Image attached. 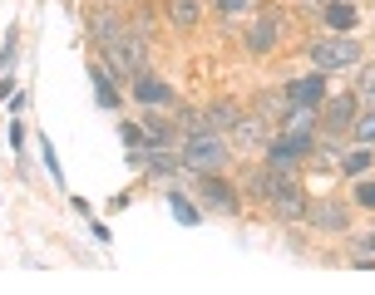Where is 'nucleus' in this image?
Instances as JSON below:
<instances>
[{
    "label": "nucleus",
    "mask_w": 375,
    "mask_h": 295,
    "mask_svg": "<svg viewBox=\"0 0 375 295\" xmlns=\"http://www.w3.org/2000/svg\"><path fill=\"white\" fill-rule=\"evenodd\" d=\"M306 221L321 226V231H350V207L346 202H306Z\"/></svg>",
    "instance_id": "nucleus-9"
},
{
    "label": "nucleus",
    "mask_w": 375,
    "mask_h": 295,
    "mask_svg": "<svg viewBox=\"0 0 375 295\" xmlns=\"http://www.w3.org/2000/svg\"><path fill=\"white\" fill-rule=\"evenodd\" d=\"M277 40H282V11H257L252 15V25H247V50L252 55H267V50H277Z\"/></svg>",
    "instance_id": "nucleus-6"
},
{
    "label": "nucleus",
    "mask_w": 375,
    "mask_h": 295,
    "mask_svg": "<svg viewBox=\"0 0 375 295\" xmlns=\"http://www.w3.org/2000/svg\"><path fill=\"white\" fill-rule=\"evenodd\" d=\"M133 99H138L143 109H148V104H153V109H163V104H173V89H168L158 74L138 69V74H133Z\"/></svg>",
    "instance_id": "nucleus-13"
},
{
    "label": "nucleus",
    "mask_w": 375,
    "mask_h": 295,
    "mask_svg": "<svg viewBox=\"0 0 375 295\" xmlns=\"http://www.w3.org/2000/svg\"><path fill=\"white\" fill-rule=\"evenodd\" d=\"M178 167H183V163H178V148H173V143H168V148H148V143H143V167H138V172H148V177H173Z\"/></svg>",
    "instance_id": "nucleus-16"
},
{
    "label": "nucleus",
    "mask_w": 375,
    "mask_h": 295,
    "mask_svg": "<svg viewBox=\"0 0 375 295\" xmlns=\"http://www.w3.org/2000/svg\"><path fill=\"white\" fill-rule=\"evenodd\" d=\"M257 114H262L267 123H272V118L282 123V118L291 114V99H287V89H282V94H262V99H257Z\"/></svg>",
    "instance_id": "nucleus-21"
},
{
    "label": "nucleus",
    "mask_w": 375,
    "mask_h": 295,
    "mask_svg": "<svg viewBox=\"0 0 375 295\" xmlns=\"http://www.w3.org/2000/svg\"><path fill=\"white\" fill-rule=\"evenodd\" d=\"M355 251H365V256H375V231H365V236H360V246H355Z\"/></svg>",
    "instance_id": "nucleus-33"
},
{
    "label": "nucleus",
    "mask_w": 375,
    "mask_h": 295,
    "mask_svg": "<svg viewBox=\"0 0 375 295\" xmlns=\"http://www.w3.org/2000/svg\"><path fill=\"white\" fill-rule=\"evenodd\" d=\"M355 114H360V99L350 89L346 94H326L321 109H316V128H326L331 138H346V128L355 123Z\"/></svg>",
    "instance_id": "nucleus-4"
},
{
    "label": "nucleus",
    "mask_w": 375,
    "mask_h": 295,
    "mask_svg": "<svg viewBox=\"0 0 375 295\" xmlns=\"http://www.w3.org/2000/svg\"><path fill=\"white\" fill-rule=\"evenodd\" d=\"M178 128H183V138H188V133H203V128H208L203 109H188V104H183V109H178Z\"/></svg>",
    "instance_id": "nucleus-25"
},
{
    "label": "nucleus",
    "mask_w": 375,
    "mask_h": 295,
    "mask_svg": "<svg viewBox=\"0 0 375 295\" xmlns=\"http://www.w3.org/2000/svg\"><path fill=\"white\" fill-rule=\"evenodd\" d=\"M168 207H173V217H178L183 226H198V221H203V207H198V202H188V197H183L178 187L168 192Z\"/></svg>",
    "instance_id": "nucleus-20"
},
{
    "label": "nucleus",
    "mask_w": 375,
    "mask_h": 295,
    "mask_svg": "<svg viewBox=\"0 0 375 295\" xmlns=\"http://www.w3.org/2000/svg\"><path fill=\"white\" fill-rule=\"evenodd\" d=\"M11 94H20V84L15 79H0V99H11Z\"/></svg>",
    "instance_id": "nucleus-34"
},
{
    "label": "nucleus",
    "mask_w": 375,
    "mask_h": 295,
    "mask_svg": "<svg viewBox=\"0 0 375 295\" xmlns=\"http://www.w3.org/2000/svg\"><path fill=\"white\" fill-rule=\"evenodd\" d=\"M198 202H208L213 212H242V197H237V187L223 177V172H198Z\"/></svg>",
    "instance_id": "nucleus-5"
},
{
    "label": "nucleus",
    "mask_w": 375,
    "mask_h": 295,
    "mask_svg": "<svg viewBox=\"0 0 375 295\" xmlns=\"http://www.w3.org/2000/svg\"><path fill=\"white\" fill-rule=\"evenodd\" d=\"M277 133H287V138L301 143V148H316V109H291Z\"/></svg>",
    "instance_id": "nucleus-12"
},
{
    "label": "nucleus",
    "mask_w": 375,
    "mask_h": 295,
    "mask_svg": "<svg viewBox=\"0 0 375 295\" xmlns=\"http://www.w3.org/2000/svg\"><path fill=\"white\" fill-rule=\"evenodd\" d=\"M355 207H375V177H355Z\"/></svg>",
    "instance_id": "nucleus-28"
},
{
    "label": "nucleus",
    "mask_w": 375,
    "mask_h": 295,
    "mask_svg": "<svg viewBox=\"0 0 375 295\" xmlns=\"http://www.w3.org/2000/svg\"><path fill=\"white\" fill-rule=\"evenodd\" d=\"M321 6H326V0H321Z\"/></svg>",
    "instance_id": "nucleus-35"
},
{
    "label": "nucleus",
    "mask_w": 375,
    "mask_h": 295,
    "mask_svg": "<svg viewBox=\"0 0 375 295\" xmlns=\"http://www.w3.org/2000/svg\"><path fill=\"white\" fill-rule=\"evenodd\" d=\"M306 158H311V148L291 143L287 133H272V143L262 148V163H267V167H277V172H296V167H301Z\"/></svg>",
    "instance_id": "nucleus-7"
},
{
    "label": "nucleus",
    "mask_w": 375,
    "mask_h": 295,
    "mask_svg": "<svg viewBox=\"0 0 375 295\" xmlns=\"http://www.w3.org/2000/svg\"><path fill=\"white\" fill-rule=\"evenodd\" d=\"M163 15L173 30H193L203 20V0H163Z\"/></svg>",
    "instance_id": "nucleus-17"
},
{
    "label": "nucleus",
    "mask_w": 375,
    "mask_h": 295,
    "mask_svg": "<svg viewBox=\"0 0 375 295\" xmlns=\"http://www.w3.org/2000/svg\"><path fill=\"white\" fill-rule=\"evenodd\" d=\"M11 148L25 153V123H20V118H11Z\"/></svg>",
    "instance_id": "nucleus-32"
},
{
    "label": "nucleus",
    "mask_w": 375,
    "mask_h": 295,
    "mask_svg": "<svg viewBox=\"0 0 375 295\" xmlns=\"http://www.w3.org/2000/svg\"><path fill=\"white\" fill-rule=\"evenodd\" d=\"M311 158L321 163V172H336V167H341V153H336V143H316V148H311Z\"/></svg>",
    "instance_id": "nucleus-26"
},
{
    "label": "nucleus",
    "mask_w": 375,
    "mask_h": 295,
    "mask_svg": "<svg viewBox=\"0 0 375 295\" xmlns=\"http://www.w3.org/2000/svg\"><path fill=\"white\" fill-rule=\"evenodd\" d=\"M213 6H218L223 15H242V11H252V0H213Z\"/></svg>",
    "instance_id": "nucleus-31"
},
{
    "label": "nucleus",
    "mask_w": 375,
    "mask_h": 295,
    "mask_svg": "<svg viewBox=\"0 0 375 295\" xmlns=\"http://www.w3.org/2000/svg\"><path fill=\"white\" fill-rule=\"evenodd\" d=\"M40 158H45L50 177H55V182H65V172H60V158H55V143H50V138H40Z\"/></svg>",
    "instance_id": "nucleus-27"
},
{
    "label": "nucleus",
    "mask_w": 375,
    "mask_h": 295,
    "mask_svg": "<svg viewBox=\"0 0 375 295\" xmlns=\"http://www.w3.org/2000/svg\"><path fill=\"white\" fill-rule=\"evenodd\" d=\"M306 55H311V69H316V74L355 69V64H360V40H355V35H331V40L306 45Z\"/></svg>",
    "instance_id": "nucleus-3"
},
{
    "label": "nucleus",
    "mask_w": 375,
    "mask_h": 295,
    "mask_svg": "<svg viewBox=\"0 0 375 295\" xmlns=\"http://www.w3.org/2000/svg\"><path fill=\"white\" fill-rule=\"evenodd\" d=\"M84 30H89V40H94V50H109L129 25L114 15V11H89V20H84Z\"/></svg>",
    "instance_id": "nucleus-10"
},
{
    "label": "nucleus",
    "mask_w": 375,
    "mask_h": 295,
    "mask_svg": "<svg viewBox=\"0 0 375 295\" xmlns=\"http://www.w3.org/2000/svg\"><path fill=\"white\" fill-rule=\"evenodd\" d=\"M247 187H252V197H262V202H267L282 221L306 217V192L296 187V172H277V167H267V163H262V167L252 172V182H247Z\"/></svg>",
    "instance_id": "nucleus-1"
},
{
    "label": "nucleus",
    "mask_w": 375,
    "mask_h": 295,
    "mask_svg": "<svg viewBox=\"0 0 375 295\" xmlns=\"http://www.w3.org/2000/svg\"><path fill=\"white\" fill-rule=\"evenodd\" d=\"M370 167H375V148L355 143L350 153H341V167H336V172H346V177H365Z\"/></svg>",
    "instance_id": "nucleus-19"
},
{
    "label": "nucleus",
    "mask_w": 375,
    "mask_h": 295,
    "mask_svg": "<svg viewBox=\"0 0 375 295\" xmlns=\"http://www.w3.org/2000/svg\"><path fill=\"white\" fill-rule=\"evenodd\" d=\"M143 143H148V148H168V143H173V128H168L163 118H148V123H143Z\"/></svg>",
    "instance_id": "nucleus-23"
},
{
    "label": "nucleus",
    "mask_w": 375,
    "mask_h": 295,
    "mask_svg": "<svg viewBox=\"0 0 375 295\" xmlns=\"http://www.w3.org/2000/svg\"><path fill=\"white\" fill-rule=\"evenodd\" d=\"M89 79H94V99H99V109H119V104H124V94H119V74H114V69L89 64Z\"/></svg>",
    "instance_id": "nucleus-15"
},
{
    "label": "nucleus",
    "mask_w": 375,
    "mask_h": 295,
    "mask_svg": "<svg viewBox=\"0 0 375 295\" xmlns=\"http://www.w3.org/2000/svg\"><path fill=\"white\" fill-rule=\"evenodd\" d=\"M119 138L124 148H143V123H119Z\"/></svg>",
    "instance_id": "nucleus-29"
},
{
    "label": "nucleus",
    "mask_w": 375,
    "mask_h": 295,
    "mask_svg": "<svg viewBox=\"0 0 375 295\" xmlns=\"http://www.w3.org/2000/svg\"><path fill=\"white\" fill-rule=\"evenodd\" d=\"M350 133H355V143H365V148H375V109H365V114H355V123H350Z\"/></svg>",
    "instance_id": "nucleus-24"
},
{
    "label": "nucleus",
    "mask_w": 375,
    "mask_h": 295,
    "mask_svg": "<svg viewBox=\"0 0 375 295\" xmlns=\"http://www.w3.org/2000/svg\"><path fill=\"white\" fill-rule=\"evenodd\" d=\"M287 99H291V109H321V99H326V74H306V79H291L287 84Z\"/></svg>",
    "instance_id": "nucleus-11"
},
{
    "label": "nucleus",
    "mask_w": 375,
    "mask_h": 295,
    "mask_svg": "<svg viewBox=\"0 0 375 295\" xmlns=\"http://www.w3.org/2000/svg\"><path fill=\"white\" fill-rule=\"evenodd\" d=\"M228 158H232V143H228V133H213V128L188 133V138L178 143V163H183V172H223Z\"/></svg>",
    "instance_id": "nucleus-2"
},
{
    "label": "nucleus",
    "mask_w": 375,
    "mask_h": 295,
    "mask_svg": "<svg viewBox=\"0 0 375 295\" xmlns=\"http://www.w3.org/2000/svg\"><path fill=\"white\" fill-rule=\"evenodd\" d=\"M272 133H277V128H272L262 114H242V118H237V128H232V143H237V148H247V153H262V148L272 143Z\"/></svg>",
    "instance_id": "nucleus-8"
},
{
    "label": "nucleus",
    "mask_w": 375,
    "mask_h": 295,
    "mask_svg": "<svg viewBox=\"0 0 375 295\" xmlns=\"http://www.w3.org/2000/svg\"><path fill=\"white\" fill-rule=\"evenodd\" d=\"M321 20H326L331 35H350V30L360 25V11L350 6V0H326V6H321Z\"/></svg>",
    "instance_id": "nucleus-14"
},
{
    "label": "nucleus",
    "mask_w": 375,
    "mask_h": 295,
    "mask_svg": "<svg viewBox=\"0 0 375 295\" xmlns=\"http://www.w3.org/2000/svg\"><path fill=\"white\" fill-rule=\"evenodd\" d=\"M203 118H208L213 133H232L237 118H242V109H237L232 99H213V104H203Z\"/></svg>",
    "instance_id": "nucleus-18"
},
{
    "label": "nucleus",
    "mask_w": 375,
    "mask_h": 295,
    "mask_svg": "<svg viewBox=\"0 0 375 295\" xmlns=\"http://www.w3.org/2000/svg\"><path fill=\"white\" fill-rule=\"evenodd\" d=\"M355 99L365 104V109H375V64H355Z\"/></svg>",
    "instance_id": "nucleus-22"
},
{
    "label": "nucleus",
    "mask_w": 375,
    "mask_h": 295,
    "mask_svg": "<svg viewBox=\"0 0 375 295\" xmlns=\"http://www.w3.org/2000/svg\"><path fill=\"white\" fill-rule=\"evenodd\" d=\"M15 55H20V45H15V30H11V35H6V45H0V74L15 64Z\"/></svg>",
    "instance_id": "nucleus-30"
}]
</instances>
